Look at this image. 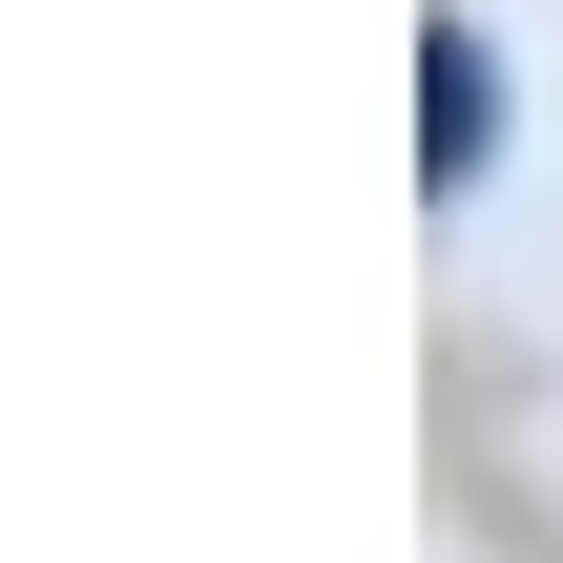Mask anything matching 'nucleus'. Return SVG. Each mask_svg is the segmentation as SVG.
Instances as JSON below:
<instances>
[{
	"mask_svg": "<svg viewBox=\"0 0 563 563\" xmlns=\"http://www.w3.org/2000/svg\"><path fill=\"white\" fill-rule=\"evenodd\" d=\"M418 63H439V188H460V167H481V125H501V84H481V42H460V21H439Z\"/></svg>",
	"mask_w": 563,
	"mask_h": 563,
	"instance_id": "obj_1",
	"label": "nucleus"
}]
</instances>
